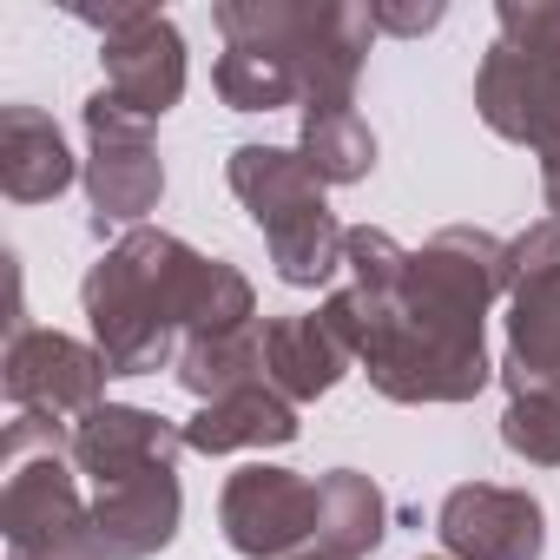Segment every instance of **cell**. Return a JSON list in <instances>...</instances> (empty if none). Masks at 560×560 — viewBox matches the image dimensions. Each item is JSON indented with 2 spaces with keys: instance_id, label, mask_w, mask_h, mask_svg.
I'll return each mask as SVG.
<instances>
[{
  "instance_id": "obj_1",
  "label": "cell",
  "mask_w": 560,
  "mask_h": 560,
  "mask_svg": "<svg viewBox=\"0 0 560 560\" xmlns=\"http://www.w3.org/2000/svg\"><path fill=\"white\" fill-rule=\"evenodd\" d=\"M508 244L481 224H448L422 250H409V270L396 291H330L324 317L357 350V370L389 402H475L494 376L488 363V311L501 291Z\"/></svg>"
},
{
  "instance_id": "obj_16",
  "label": "cell",
  "mask_w": 560,
  "mask_h": 560,
  "mask_svg": "<svg viewBox=\"0 0 560 560\" xmlns=\"http://www.w3.org/2000/svg\"><path fill=\"white\" fill-rule=\"evenodd\" d=\"M508 396L521 389H560V270H540L508 291V357H501Z\"/></svg>"
},
{
  "instance_id": "obj_7",
  "label": "cell",
  "mask_w": 560,
  "mask_h": 560,
  "mask_svg": "<svg viewBox=\"0 0 560 560\" xmlns=\"http://www.w3.org/2000/svg\"><path fill=\"white\" fill-rule=\"evenodd\" d=\"M218 527L244 560H291L304 553V540H317V481H304L298 468L250 462L224 481Z\"/></svg>"
},
{
  "instance_id": "obj_21",
  "label": "cell",
  "mask_w": 560,
  "mask_h": 560,
  "mask_svg": "<svg viewBox=\"0 0 560 560\" xmlns=\"http://www.w3.org/2000/svg\"><path fill=\"white\" fill-rule=\"evenodd\" d=\"M211 86L231 113H284V106H304V86H298V67L284 54H264V47H224L218 67H211Z\"/></svg>"
},
{
  "instance_id": "obj_19",
  "label": "cell",
  "mask_w": 560,
  "mask_h": 560,
  "mask_svg": "<svg viewBox=\"0 0 560 560\" xmlns=\"http://www.w3.org/2000/svg\"><path fill=\"white\" fill-rule=\"evenodd\" d=\"M172 370H178V383L198 402H224V396L264 383V324L224 330V337H185V350H178Z\"/></svg>"
},
{
  "instance_id": "obj_11",
  "label": "cell",
  "mask_w": 560,
  "mask_h": 560,
  "mask_svg": "<svg viewBox=\"0 0 560 560\" xmlns=\"http://www.w3.org/2000/svg\"><path fill=\"white\" fill-rule=\"evenodd\" d=\"M475 113L508 145H527V152L553 145L560 139V67H540L494 40L475 73Z\"/></svg>"
},
{
  "instance_id": "obj_25",
  "label": "cell",
  "mask_w": 560,
  "mask_h": 560,
  "mask_svg": "<svg viewBox=\"0 0 560 560\" xmlns=\"http://www.w3.org/2000/svg\"><path fill=\"white\" fill-rule=\"evenodd\" d=\"M370 21H376L383 34L416 40V34H429V27H442V8H435V0H429V8H370Z\"/></svg>"
},
{
  "instance_id": "obj_5",
  "label": "cell",
  "mask_w": 560,
  "mask_h": 560,
  "mask_svg": "<svg viewBox=\"0 0 560 560\" xmlns=\"http://www.w3.org/2000/svg\"><path fill=\"white\" fill-rule=\"evenodd\" d=\"M80 119H86V165H80V178H86V198H93V224L100 231L106 224L139 231L145 211H159V198H165V159L152 145V119L132 113L106 86L80 106Z\"/></svg>"
},
{
  "instance_id": "obj_20",
  "label": "cell",
  "mask_w": 560,
  "mask_h": 560,
  "mask_svg": "<svg viewBox=\"0 0 560 560\" xmlns=\"http://www.w3.org/2000/svg\"><path fill=\"white\" fill-rule=\"evenodd\" d=\"M298 152L324 185H363L376 172V132L363 126L357 106H304Z\"/></svg>"
},
{
  "instance_id": "obj_9",
  "label": "cell",
  "mask_w": 560,
  "mask_h": 560,
  "mask_svg": "<svg viewBox=\"0 0 560 560\" xmlns=\"http://www.w3.org/2000/svg\"><path fill=\"white\" fill-rule=\"evenodd\" d=\"M435 534L448 560H540L547 553V514L527 488L501 481H462L435 508Z\"/></svg>"
},
{
  "instance_id": "obj_26",
  "label": "cell",
  "mask_w": 560,
  "mask_h": 560,
  "mask_svg": "<svg viewBox=\"0 0 560 560\" xmlns=\"http://www.w3.org/2000/svg\"><path fill=\"white\" fill-rule=\"evenodd\" d=\"M534 159H540V198H547V211L560 218V139H553V145H540Z\"/></svg>"
},
{
  "instance_id": "obj_24",
  "label": "cell",
  "mask_w": 560,
  "mask_h": 560,
  "mask_svg": "<svg viewBox=\"0 0 560 560\" xmlns=\"http://www.w3.org/2000/svg\"><path fill=\"white\" fill-rule=\"evenodd\" d=\"M540 270H560V218H540L527 224L521 237H508V257H501V291L527 284Z\"/></svg>"
},
{
  "instance_id": "obj_15",
  "label": "cell",
  "mask_w": 560,
  "mask_h": 560,
  "mask_svg": "<svg viewBox=\"0 0 560 560\" xmlns=\"http://www.w3.org/2000/svg\"><path fill=\"white\" fill-rule=\"evenodd\" d=\"M86 159L67 152V132L40 106H0V191L14 205H47L80 178Z\"/></svg>"
},
{
  "instance_id": "obj_8",
  "label": "cell",
  "mask_w": 560,
  "mask_h": 560,
  "mask_svg": "<svg viewBox=\"0 0 560 560\" xmlns=\"http://www.w3.org/2000/svg\"><path fill=\"white\" fill-rule=\"evenodd\" d=\"M0 370H8L0 383H8L14 416H47V422L93 416L106 396V376H113L100 343H80L67 330H34V324L8 337V363Z\"/></svg>"
},
{
  "instance_id": "obj_4",
  "label": "cell",
  "mask_w": 560,
  "mask_h": 560,
  "mask_svg": "<svg viewBox=\"0 0 560 560\" xmlns=\"http://www.w3.org/2000/svg\"><path fill=\"white\" fill-rule=\"evenodd\" d=\"M224 47H264L298 67L304 106H350L370 60V8L357 0H218L211 8Z\"/></svg>"
},
{
  "instance_id": "obj_13",
  "label": "cell",
  "mask_w": 560,
  "mask_h": 560,
  "mask_svg": "<svg viewBox=\"0 0 560 560\" xmlns=\"http://www.w3.org/2000/svg\"><path fill=\"white\" fill-rule=\"evenodd\" d=\"M185 521V494H178V468H145L132 481H113L93 494V534L106 560H152L178 540Z\"/></svg>"
},
{
  "instance_id": "obj_10",
  "label": "cell",
  "mask_w": 560,
  "mask_h": 560,
  "mask_svg": "<svg viewBox=\"0 0 560 560\" xmlns=\"http://www.w3.org/2000/svg\"><path fill=\"white\" fill-rule=\"evenodd\" d=\"M178 455H185V429L139 402H100L93 416L73 422V468L93 481V494L145 468H178Z\"/></svg>"
},
{
  "instance_id": "obj_18",
  "label": "cell",
  "mask_w": 560,
  "mask_h": 560,
  "mask_svg": "<svg viewBox=\"0 0 560 560\" xmlns=\"http://www.w3.org/2000/svg\"><path fill=\"white\" fill-rule=\"evenodd\" d=\"M383 534H389V501L370 475H357V468L317 475V547L324 553L363 560L383 547Z\"/></svg>"
},
{
  "instance_id": "obj_12",
  "label": "cell",
  "mask_w": 560,
  "mask_h": 560,
  "mask_svg": "<svg viewBox=\"0 0 560 560\" xmlns=\"http://www.w3.org/2000/svg\"><path fill=\"white\" fill-rule=\"evenodd\" d=\"M224 178H231L237 205L250 211V224L264 231V244L330 211V205H324V178H317V172L304 165V152H291V145H237V152L224 159Z\"/></svg>"
},
{
  "instance_id": "obj_3",
  "label": "cell",
  "mask_w": 560,
  "mask_h": 560,
  "mask_svg": "<svg viewBox=\"0 0 560 560\" xmlns=\"http://www.w3.org/2000/svg\"><path fill=\"white\" fill-rule=\"evenodd\" d=\"M0 534L8 560H106L93 501H80L73 435L47 416H14L0 442Z\"/></svg>"
},
{
  "instance_id": "obj_6",
  "label": "cell",
  "mask_w": 560,
  "mask_h": 560,
  "mask_svg": "<svg viewBox=\"0 0 560 560\" xmlns=\"http://www.w3.org/2000/svg\"><path fill=\"white\" fill-rule=\"evenodd\" d=\"M80 21L100 27L106 93H119L145 119H165L185 100V34L172 27V14L139 8V0H113V8H80Z\"/></svg>"
},
{
  "instance_id": "obj_22",
  "label": "cell",
  "mask_w": 560,
  "mask_h": 560,
  "mask_svg": "<svg viewBox=\"0 0 560 560\" xmlns=\"http://www.w3.org/2000/svg\"><path fill=\"white\" fill-rule=\"evenodd\" d=\"M501 442L508 455L534 468H560V389H521L501 409Z\"/></svg>"
},
{
  "instance_id": "obj_23",
  "label": "cell",
  "mask_w": 560,
  "mask_h": 560,
  "mask_svg": "<svg viewBox=\"0 0 560 560\" xmlns=\"http://www.w3.org/2000/svg\"><path fill=\"white\" fill-rule=\"evenodd\" d=\"M494 27H501V47L540 67H560V0H501Z\"/></svg>"
},
{
  "instance_id": "obj_14",
  "label": "cell",
  "mask_w": 560,
  "mask_h": 560,
  "mask_svg": "<svg viewBox=\"0 0 560 560\" xmlns=\"http://www.w3.org/2000/svg\"><path fill=\"white\" fill-rule=\"evenodd\" d=\"M350 370H357V350H350L343 330L324 317V304L264 324V383H270L277 396L317 402V396H330Z\"/></svg>"
},
{
  "instance_id": "obj_28",
  "label": "cell",
  "mask_w": 560,
  "mask_h": 560,
  "mask_svg": "<svg viewBox=\"0 0 560 560\" xmlns=\"http://www.w3.org/2000/svg\"><path fill=\"white\" fill-rule=\"evenodd\" d=\"M422 560H448V553H422Z\"/></svg>"
},
{
  "instance_id": "obj_27",
  "label": "cell",
  "mask_w": 560,
  "mask_h": 560,
  "mask_svg": "<svg viewBox=\"0 0 560 560\" xmlns=\"http://www.w3.org/2000/svg\"><path fill=\"white\" fill-rule=\"evenodd\" d=\"M291 560H343V553H324V547H304V553H291Z\"/></svg>"
},
{
  "instance_id": "obj_2",
  "label": "cell",
  "mask_w": 560,
  "mask_h": 560,
  "mask_svg": "<svg viewBox=\"0 0 560 560\" xmlns=\"http://www.w3.org/2000/svg\"><path fill=\"white\" fill-rule=\"evenodd\" d=\"M205 264L211 257H198L185 237L152 231V224L106 244V257L80 284V311H86L93 343H100L113 376H152V370L178 363L191 311H198Z\"/></svg>"
},
{
  "instance_id": "obj_17",
  "label": "cell",
  "mask_w": 560,
  "mask_h": 560,
  "mask_svg": "<svg viewBox=\"0 0 560 560\" xmlns=\"http://www.w3.org/2000/svg\"><path fill=\"white\" fill-rule=\"evenodd\" d=\"M298 402L277 396L270 383H250L224 402H205L185 422V448L191 455H237V448H291L298 442Z\"/></svg>"
}]
</instances>
